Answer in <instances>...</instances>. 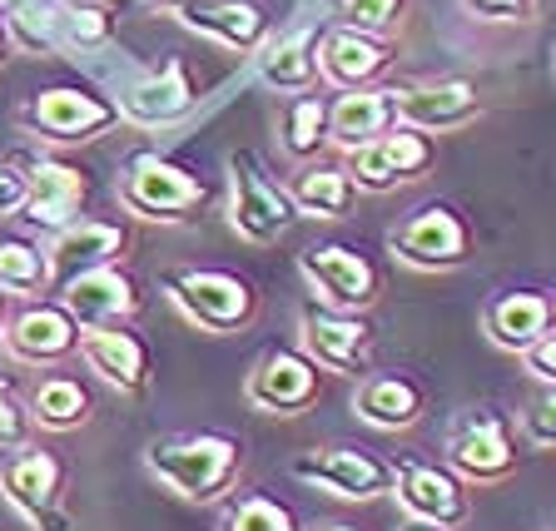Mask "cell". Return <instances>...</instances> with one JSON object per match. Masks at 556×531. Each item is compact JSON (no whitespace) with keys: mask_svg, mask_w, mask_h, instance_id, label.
Segmentation results:
<instances>
[{"mask_svg":"<svg viewBox=\"0 0 556 531\" xmlns=\"http://www.w3.org/2000/svg\"><path fill=\"white\" fill-rule=\"evenodd\" d=\"M144 467L185 502H219L243 472V442L229 432H174L144 447Z\"/></svg>","mask_w":556,"mask_h":531,"instance_id":"cell-1","label":"cell"},{"mask_svg":"<svg viewBox=\"0 0 556 531\" xmlns=\"http://www.w3.org/2000/svg\"><path fill=\"white\" fill-rule=\"evenodd\" d=\"M164 293L204 333H243L258 318V289L229 268H169Z\"/></svg>","mask_w":556,"mask_h":531,"instance_id":"cell-2","label":"cell"},{"mask_svg":"<svg viewBox=\"0 0 556 531\" xmlns=\"http://www.w3.org/2000/svg\"><path fill=\"white\" fill-rule=\"evenodd\" d=\"M388 254L397 264L417 268V274H447V268H463L472 258V224L457 204L447 199H432V204L413 208L407 219H397L388 229Z\"/></svg>","mask_w":556,"mask_h":531,"instance_id":"cell-3","label":"cell"},{"mask_svg":"<svg viewBox=\"0 0 556 531\" xmlns=\"http://www.w3.org/2000/svg\"><path fill=\"white\" fill-rule=\"evenodd\" d=\"M119 204L135 219L150 224H185L208 204V189L199 174H189L185 164L164 160V154H135L119 174Z\"/></svg>","mask_w":556,"mask_h":531,"instance_id":"cell-4","label":"cell"},{"mask_svg":"<svg viewBox=\"0 0 556 531\" xmlns=\"http://www.w3.org/2000/svg\"><path fill=\"white\" fill-rule=\"evenodd\" d=\"M372 343H378V328L368 324V313H343L328 303H308L299 313V353L318 372L363 378L372 372Z\"/></svg>","mask_w":556,"mask_h":531,"instance_id":"cell-5","label":"cell"},{"mask_svg":"<svg viewBox=\"0 0 556 531\" xmlns=\"http://www.w3.org/2000/svg\"><path fill=\"white\" fill-rule=\"evenodd\" d=\"M447 467L463 482H502L517 472V432L511 417L492 403H472L447 428Z\"/></svg>","mask_w":556,"mask_h":531,"instance_id":"cell-6","label":"cell"},{"mask_svg":"<svg viewBox=\"0 0 556 531\" xmlns=\"http://www.w3.org/2000/svg\"><path fill=\"white\" fill-rule=\"evenodd\" d=\"M299 208H293L289 189L274 185L264 174L254 150L229 154V224L243 243H274L293 229Z\"/></svg>","mask_w":556,"mask_h":531,"instance_id":"cell-7","label":"cell"},{"mask_svg":"<svg viewBox=\"0 0 556 531\" xmlns=\"http://www.w3.org/2000/svg\"><path fill=\"white\" fill-rule=\"evenodd\" d=\"M438 164V139L422 135V129L393 125L388 135L368 139L358 150H348V179L353 189H368V194H388L397 185H417L422 174Z\"/></svg>","mask_w":556,"mask_h":531,"instance_id":"cell-8","label":"cell"},{"mask_svg":"<svg viewBox=\"0 0 556 531\" xmlns=\"http://www.w3.org/2000/svg\"><path fill=\"white\" fill-rule=\"evenodd\" d=\"M119 119L115 100L85 90V85H46L21 110V125L50 144H90Z\"/></svg>","mask_w":556,"mask_h":531,"instance_id":"cell-9","label":"cell"},{"mask_svg":"<svg viewBox=\"0 0 556 531\" xmlns=\"http://www.w3.org/2000/svg\"><path fill=\"white\" fill-rule=\"evenodd\" d=\"M299 268L328 308L368 313L382 299V268L363 254L358 243H313L299 254Z\"/></svg>","mask_w":556,"mask_h":531,"instance_id":"cell-10","label":"cell"},{"mask_svg":"<svg viewBox=\"0 0 556 531\" xmlns=\"http://www.w3.org/2000/svg\"><path fill=\"white\" fill-rule=\"evenodd\" d=\"M303 486H324L343 502H372L393 492V463H382L368 447H308L289 463Z\"/></svg>","mask_w":556,"mask_h":531,"instance_id":"cell-11","label":"cell"},{"mask_svg":"<svg viewBox=\"0 0 556 531\" xmlns=\"http://www.w3.org/2000/svg\"><path fill=\"white\" fill-rule=\"evenodd\" d=\"M324 397V372L299 347H268L243 378V403L264 417H299Z\"/></svg>","mask_w":556,"mask_h":531,"instance_id":"cell-12","label":"cell"},{"mask_svg":"<svg viewBox=\"0 0 556 531\" xmlns=\"http://www.w3.org/2000/svg\"><path fill=\"white\" fill-rule=\"evenodd\" d=\"M21 174H25L21 219L30 224V229L60 233L65 224L80 219L85 199H90V174H85L80 164L50 160V154H35V160L21 164Z\"/></svg>","mask_w":556,"mask_h":531,"instance_id":"cell-13","label":"cell"},{"mask_svg":"<svg viewBox=\"0 0 556 531\" xmlns=\"http://www.w3.org/2000/svg\"><path fill=\"white\" fill-rule=\"evenodd\" d=\"M393 497L407 517L432 521V527H467L472 521V497H467V482L452 467L438 463H417V457H403L393 467Z\"/></svg>","mask_w":556,"mask_h":531,"instance_id":"cell-14","label":"cell"},{"mask_svg":"<svg viewBox=\"0 0 556 531\" xmlns=\"http://www.w3.org/2000/svg\"><path fill=\"white\" fill-rule=\"evenodd\" d=\"M393 115L397 125L422 129V135H452L482 119V90L472 80H417L393 90Z\"/></svg>","mask_w":556,"mask_h":531,"instance_id":"cell-15","label":"cell"},{"mask_svg":"<svg viewBox=\"0 0 556 531\" xmlns=\"http://www.w3.org/2000/svg\"><path fill=\"white\" fill-rule=\"evenodd\" d=\"M60 486H65V467L55 452L46 447H21L0 463V497L11 502L30 527L60 531Z\"/></svg>","mask_w":556,"mask_h":531,"instance_id":"cell-16","label":"cell"},{"mask_svg":"<svg viewBox=\"0 0 556 531\" xmlns=\"http://www.w3.org/2000/svg\"><path fill=\"white\" fill-rule=\"evenodd\" d=\"M0 347H5V358H15V363H30V368H55V363L75 358V347H80V324L60 308V299L55 303H46V299L25 303L11 324H5Z\"/></svg>","mask_w":556,"mask_h":531,"instance_id":"cell-17","label":"cell"},{"mask_svg":"<svg viewBox=\"0 0 556 531\" xmlns=\"http://www.w3.org/2000/svg\"><path fill=\"white\" fill-rule=\"evenodd\" d=\"M125 243H129V229L115 219H75L60 233H50V243H46L50 293H60L65 283L94 274V268L115 264V258L125 254Z\"/></svg>","mask_w":556,"mask_h":531,"instance_id":"cell-18","label":"cell"},{"mask_svg":"<svg viewBox=\"0 0 556 531\" xmlns=\"http://www.w3.org/2000/svg\"><path fill=\"white\" fill-rule=\"evenodd\" d=\"M393 40H378V35L348 30V25L318 35V80H328L333 90H368L393 69Z\"/></svg>","mask_w":556,"mask_h":531,"instance_id":"cell-19","label":"cell"},{"mask_svg":"<svg viewBox=\"0 0 556 531\" xmlns=\"http://www.w3.org/2000/svg\"><path fill=\"white\" fill-rule=\"evenodd\" d=\"M60 308L80 324V333L129 324L139 313V283L129 268L104 264V268H94V274L75 278V283H65V289H60Z\"/></svg>","mask_w":556,"mask_h":531,"instance_id":"cell-20","label":"cell"},{"mask_svg":"<svg viewBox=\"0 0 556 531\" xmlns=\"http://www.w3.org/2000/svg\"><path fill=\"white\" fill-rule=\"evenodd\" d=\"M353 413L378 432H407L428 417V382L413 372H363L353 388Z\"/></svg>","mask_w":556,"mask_h":531,"instance_id":"cell-21","label":"cell"},{"mask_svg":"<svg viewBox=\"0 0 556 531\" xmlns=\"http://www.w3.org/2000/svg\"><path fill=\"white\" fill-rule=\"evenodd\" d=\"M85 368L100 372L110 388L119 393H144L150 388V343L135 333L129 324H115V328H90L80 333V347Z\"/></svg>","mask_w":556,"mask_h":531,"instance_id":"cell-22","label":"cell"},{"mask_svg":"<svg viewBox=\"0 0 556 531\" xmlns=\"http://www.w3.org/2000/svg\"><path fill=\"white\" fill-rule=\"evenodd\" d=\"M119 115L139 129H160V125H174L194 110V85H189V69L185 60H164L160 69H150L144 80H135L115 104Z\"/></svg>","mask_w":556,"mask_h":531,"instance_id":"cell-23","label":"cell"},{"mask_svg":"<svg viewBox=\"0 0 556 531\" xmlns=\"http://www.w3.org/2000/svg\"><path fill=\"white\" fill-rule=\"evenodd\" d=\"M482 333L502 353H527L542 333H552V293L542 289H502L482 308Z\"/></svg>","mask_w":556,"mask_h":531,"instance_id":"cell-24","label":"cell"},{"mask_svg":"<svg viewBox=\"0 0 556 531\" xmlns=\"http://www.w3.org/2000/svg\"><path fill=\"white\" fill-rule=\"evenodd\" d=\"M174 15L229 50H258L268 40V15L258 0H179Z\"/></svg>","mask_w":556,"mask_h":531,"instance_id":"cell-25","label":"cell"},{"mask_svg":"<svg viewBox=\"0 0 556 531\" xmlns=\"http://www.w3.org/2000/svg\"><path fill=\"white\" fill-rule=\"evenodd\" d=\"M393 125H397V115H393V90H388V85L338 90V100L328 104V144H338L343 154L378 135H388Z\"/></svg>","mask_w":556,"mask_h":531,"instance_id":"cell-26","label":"cell"},{"mask_svg":"<svg viewBox=\"0 0 556 531\" xmlns=\"http://www.w3.org/2000/svg\"><path fill=\"white\" fill-rule=\"evenodd\" d=\"M318 35L324 30L299 25V30H283L274 40H264L258 46V75L283 94H308L318 85Z\"/></svg>","mask_w":556,"mask_h":531,"instance_id":"cell-27","label":"cell"},{"mask_svg":"<svg viewBox=\"0 0 556 531\" xmlns=\"http://www.w3.org/2000/svg\"><path fill=\"white\" fill-rule=\"evenodd\" d=\"M353 194L358 189H353L343 164H303L289 185L299 219H343L348 208H353Z\"/></svg>","mask_w":556,"mask_h":531,"instance_id":"cell-28","label":"cell"},{"mask_svg":"<svg viewBox=\"0 0 556 531\" xmlns=\"http://www.w3.org/2000/svg\"><path fill=\"white\" fill-rule=\"evenodd\" d=\"M90 388L80 378H70V372H50V378L35 382L30 393V422L50 432H75L90 422Z\"/></svg>","mask_w":556,"mask_h":531,"instance_id":"cell-29","label":"cell"},{"mask_svg":"<svg viewBox=\"0 0 556 531\" xmlns=\"http://www.w3.org/2000/svg\"><path fill=\"white\" fill-rule=\"evenodd\" d=\"M5 15V40L21 46L25 55H50L65 46V5L55 0H15Z\"/></svg>","mask_w":556,"mask_h":531,"instance_id":"cell-30","label":"cell"},{"mask_svg":"<svg viewBox=\"0 0 556 531\" xmlns=\"http://www.w3.org/2000/svg\"><path fill=\"white\" fill-rule=\"evenodd\" d=\"M324 144H328V100L313 90L293 94V100L283 104V150H289V160L308 164Z\"/></svg>","mask_w":556,"mask_h":531,"instance_id":"cell-31","label":"cell"},{"mask_svg":"<svg viewBox=\"0 0 556 531\" xmlns=\"http://www.w3.org/2000/svg\"><path fill=\"white\" fill-rule=\"evenodd\" d=\"M0 293H50V264L35 239H0Z\"/></svg>","mask_w":556,"mask_h":531,"instance_id":"cell-32","label":"cell"},{"mask_svg":"<svg viewBox=\"0 0 556 531\" xmlns=\"http://www.w3.org/2000/svg\"><path fill=\"white\" fill-rule=\"evenodd\" d=\"M219 531H299L293 511L264 492H243L219 511Z\"/></svg>","mask_w":556,"mask_h":531,"instance_id":"cell-33","label":"cell"},{"mask_svg":"<svg viewBox=\"0 0 556 531\" xmlns=\"http://www.w3.org/2000/svg\"><path fill=\"white\" fill-rule=\"evenodd\" d=\"M338 5H343L348 30L378 35V40H388V35L403 25V15H407V0H338Z\"/></svg>","mask_w":556,"mask_h":531,"instance_id":"cell-34","label":"cell"},{"mask_svg":"<svg viewBox=\"0 0 556 531\" xmlns=\"http://www.w3.org/2000/svg\"><path fill=\"white\" fill-rule=\"evenodd\" d=\"M115 35V15L104 0H80V5H65V40L80 50H94Z\"/></svg>","mask_w":556,"mask_h":531,"instance_id":"cell-35","label":"cell"},{"mask_svg":"<svg viewBox=\"0 0 556 531\" xmlns=\"http://www.w3.org/2000/svg\"><path fill=\"white\" fill-rule=\"evenodd\" d=\"M521 438H527V447H536V452L556 447V388H542L532 403L521 407Z\"/></svg>","mask_w":556,"mask_h":531,"instance_id":"cell-36","label":"cell"},{"mask_svg":"<svg viewBox=\"0 0 556 531\" xmlns=\"http://www.w3.org/2000/svg\"><path fill=\"white\" fill-rule=\"evenodd\" d=\"M30 407L15 397L11 382H0V447H30Z\"/></svg>","mask_w":556,"mask_h":531,"instance_id":"cell-37","label":"cell"},{"mask_svg":"<svg viewBox=\"0 0 556 531\" xmlns=\"http://www.w3.org/2000/svg\"><path fill=\"white\" fill-rule=\"evenodd\" d=\"M463 11L482 25H517L536 21V0H463Z\"/></svg>","mask_w":556,"mask_h":531,"instance_id":"cell-38","label":"cell"},{"mask_svg":"<svg viewBox=\"0 0 556 531\" xmlns=\"http://www.w3.org/2000/svg\"><path fill=\"white\" fill-rule=\"evenodd\" d=\"M521 363H527V372H532L542 388H556V333H542L527 353H521Z\"/></svg>","mask_w":556,"mask_h":531,"instance_id":"cell-39","label":"cell"},{"mask_svg":"<svg viewBox=\"0 0 556 531\" xmlns=\"http://www.w3.org/2000/svg\"><path fill=\"white\" fill-rule=\"evenodd\" d=\"M21 204H25L21 164H0V219H5V214H21Z\"/></svg>","mask_w":556,"mask_h":531,"instance_id":"cell-40","label":"cell"},{"mask_svg":"<svg viewBox=\"0 0 556 531\" xmlns=\"http://www.w3.org/2000/svg\"><path fill=\"white\" fill-rule=\"evenodd\" d=\"M397 531H447V527H432V521H417V517H407V521H397Z\"/></svg>","mask_w":556,"mask_h":531,"instance_id":"cell-41","label":"cell"},{"mask_svg":"<svg viewBox=\"0 0 556 531\" xmlns=\"http://www.w3.org/2000/svg\"><path fill=\"white\" fill-rule=\"evenodd\" d=\"M313 531H358V527H348V521H318Z\"/></svg>","mask_w":556,"mask_h":531,"instance_id":"cell-42","label":"cell"},{"mask_svg":"<svg viewBox=\"0 0 556 531\" xmlns=\"http://www.w3.org/2000/svg\"><path fill=\"white\" fill-rule=\"evenodd\" d=\"M552 333H556V299H552Z\"/></svg>","mask_w":556,"mask_h":531,"instance_id":"cell-43","label":"cell"},{"mask_svg":"<svg viewBox=\"0 0 556 531\" xmlns=\"http://www.w3.org/2000/svg\"><path fill=\"white\" fill-rule=\"evenodd\" d=\"M0 318H5V293H0Z\"/></svg>","mask_w":556,"mask_h":531,"instance_id":"cell-44","label":"cell"},{"mask_svg":"<svg viewBox=\"0 0 556 531\" xmlns=\"http://www.w3.org/2000/svg\"><path fill=\"white\" fill-rule=\"evenodd\" d=\"M0 60H5V35H0Z\"/></svg>","mask_w":556,"mask_h":531,"instance_id":"cell-45","label":"cell"},{"mask_svg":"<svg viewBox=\"0 0 556 531\" xmlns=\"http://www.w3.org/2000/svg\"><path fill=\"white\" fill-rule=\"evenodd\" d=\"M164 5H169V11H174V5H179V0H164Z\"/></svg>","mask_w":556,"mask_h":531,"instance_id":"cell-46","label":"cell"},{"mask_svg":"<svg viewBox=\"0 0 556 531\" xmlns=\"http://www.w3.org/2000/svg\"><path fill=\"white\" fill-rule=\"evenodd\" d=\"M546 531H556V521H552V527H546Z\"/></svg>","mask_w":556,"mask_h":531,"instance_id":"cell-47","label":"cell"}]
</instances>
